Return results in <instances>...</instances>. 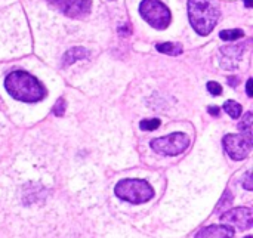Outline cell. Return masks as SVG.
Listing matches in <instances>:
<instances>
[{
    "label": "cell",
    "mask_w": 253,
    "mask_h": 238,
    "mask_svg": "<svg viewBox=\"0 0 253 238\" xmlns=\"http://www.w3.org/2000/svg\"><path fill=\"white\" fill-rule=\"evenodd\" d=\"M188 18L200 36H208L219 19V10L211 0H188Z\"/></svg>",
    "instance_id": "2"
},
{
    "label": "cell",
    "mask_w": 253,
    "mask_h": 238,
    "mask_svg": "<svg viewBox=\"0 0 253 238\" xmlns=\"http://www.w3.org/2000/svg\"><path fill=\"white\" fill-rule=\"evenodd\" d=\"M234 230L230 225H211L203 228L196 238H233Z\"/></svg>",
    "instance_id": "9"
},
{
    "label": "cell",
    "mask_w": 253,
    "mask_h": 238,
    "mask_svg": "<svg viewBox=\"0 0 253 238\" xmlns=\"http://www.w3.org/2000/svg\"><path fill=\"white\" fill-rule=\"evenodd\" d=\"M89 56V52L84 49V47H71L68 49L64 56H62V65L64 67H68L71 64H74L76 61H80L83 58H87Z\"/></svg>",
    "instance_id": "10"
},
{
    "label": "cell",
    "mask_w": 253,
    "mask_h": 238,
    "mask_svg": "<svg viewBox=\"0 0 253 238\" xmlns=\"http://www.w3.org/2000/svg\"><path fill=\"white\" fill-rule=\"evenodd\" d=\"M55 9L70 18H83L90 12V0H47Z\"/></svg>",
    "instance_id": "7"
},
{
    "label": "cell",
    "mask_w": 253,
    "mask_h": 238,
    "mask_svg": "<svg viewBox=\"0 0 253 238\" xmlns=\"http://www.w3.org/2000/svg\"><path fill=\"white\" fill-rule=\"evenodd\" d=\"M243 187L248 190V191H252L253 187H252V173L251 172H248L246 173V176H245V182H243Z\"/></svg>",
    "instance_id": "18"
},
{
    "label": "cell",
    "mask_w": 253,
    "mask_h": 238,
    "mask_svg": "<svg viewBox=\"0 0 253 238\" xmlns=\"http://www.w3.org/2000/svg\"><path fill=\"white\" fill-rule=\"evenodd\" d=\"M221 221L228 225H234L240 230H249L253 224L252 210L249 207L231 209L221 216Z\"/></svg>",
    "instance_id": "8"
},
{
    "label": "cell",
    "mask_w": 253,
    "mask_h": 238,
    "mask_svg": "<svg viewBox=\"0 0 253 238\" xmlns=\"http://www.w3.org/2000/svg\"><path fill=\"white\" fill-rule=\"evenodd\" d=\"M252 84H253V80L252 79H249L248 80V83H246V92H248V96H253V92H252Z\"/></svg>",
    "instance_id": "19"
},
{
    "label": "cell",
    "mask_w": 253,
    "mask_h": 238,
    "mask_svg": "<svg viewBox=\"0 0 253 238\" xmlns=\"http://www.w3.org/2000/svg\"><path fill=\"white\" fill-rule=\"evenodd\" d=\"M139 13L153 28L157 30L168 28L172 19L169 7L160 0H142L139 4Z\"/></svg>",
    "instance_id": "4"
},
{
    "label": "cell",
    "mask_w": 253,
    "mask_h": 238,
    "mask_svg": "<svg viewBox=\"0 0 253 238\" xmlns=\"http://www.w3.org/2000/svg\"><path fill=\"white\" fill-rule=\"evenodd\" d=\"M245 1H246V6H248V7L252 6V0H245Z\"/></svg>",
    "instance_id": "22"
},
{
    "label": "cell",
    "mask_w": 253,
    "mask_h": 238,
    "mask_svg": "<svg viewBox=\"0 0 253 238\" xmlns=\"http://www.w3.org/2000/svg\"><path fill=\"white\" fill-rule=\"evenodd\" d=\"M190 145V138L185 133L176 132L163 138L151 141V148L154 153L162 156H178L184 153Z\"/></svg>",
    "instance_id": "5"
},
{
    "label": "cell",
    "mask_w": 253,
    "mask_h": 238,
    "mask_svg": "<svg viewBox=\"0 0 253 238\" xmlns=\"http://www.w3.org/2000/svg\"><path fill=\"white\" fill-rule=\"evenodd\" d=\"M159 126H160V120H159V119H147V120H142V121L139 123V127H141L142 130H148V132L156 130Z\"/></svg>",
    "instance_id": "15"
},
{
    "label": "cell",
    "mask_w": 253,
    "mask_h": 238,
    "mask_svg": "<svg viewBox=\"0 0 253 238\" xmlns=\"http://www.w3.org/2000/svg\"><path fill=\"white\" fill-rule=\"evenodd\" d=\"M52 111H53V114H55L56 117H62L64 113H65V101H64L62 98H59V99L56 101V104L53 105Z\"/></svg>",
    "instance_id": "16"
},
{
    "label": "cell",
    "mask_w": 253,
    "mask_h": 238,
    "mask_svg": "<svg viewBox=\"0 0 253 238\" xmlns=\"http://www.w3.org/2000/svg\"><path fill=\"white\" fill-rule=\"evenodd\" d=\"M208 90H209V93H212L213 96H218V95L222 93V87H221V84L216 83V81H209V83H208Z\"/></svg>",
    "instance_id": "17"
},
{
    "label": "cell",
    "mask_w": 253,
    "mask_h": 238,
    "mask_svg": "<svg viewBox=\"0 0 253 238\" xmlns=\"http://www.w3.org/2000/svg\"><path fill=\"white\" fill-rule=\"evenodd\" d=\"M219 37L224 41H233V40H237V39H243L245 37V31L240 30V28H236V30H222L219 33Z\"/></svg>",
    "instance_id": "13"
},
{
    "label": "cell",
    "mask_w": 253,
    "mask_h": 238,
    "mask_svg": "<svg viewBox=\"0 0 253 238\" xmlns=\"http://www.w3.org/2000/svg\"><path fill=\"white\" fill-rule=\"evenodd\" d=\"M224 110H225V113H227L230 117H233V119H239V117L242 116V105L237 104L236 101H227V102L224 104Z\"/></svg>",
    "instance_id": "14"
},
{
    "label": "cell",
    "mask_w": 253,
    "mask_h": 238,
    "mask_svg": "<svg viewBox=\"0 0 253 238\" xmlns=\"http://www.w3.org/2000/svg\"><path fill=\"white\" fill-rule=\"evenodd\" d=\"M114 193L120 200H125L133 204L147 203L154 197L153 187L147 181H142V179H123L117 182Z\"/></svg>",
    "instance_id": "3"
},
{
    "label": "cell",
    "mask_w": 253,
    "mask_h": 238,
    "mask_svg": "<svg viewBox=\"0 0 253 238\" xmlns=\"http://www.w3.org/2000/svg\"><path fill=\"white\" fill-rule=\"evenodd\" d=\"M4 89L7 93L22 102H37L44 98V87L42 83L25 71L9 73L4 79Z\"/></svg>",
    "instance_id": "1"
},
{
    "label": "cell",
    "mask_w": 253,
    "mask_h": 238,
    "mask_svg": "<svg viewBox=\"0 0 253 238\" xmlns=\"http://www.w3.org/2000/svg\"><path fill=\"white\" fill-rule=\"evenodd\" d=\"M208 111H209V114H212V116H219V108L218 107H209L208 108Z\"/></svg>",
    "instance_id": "21"
},
{
    "label": "cell",
    "mask_w": 253,
    "mask_h": 238,
    "mask_svg": "<svg viewBox=\"0 0 253 238\" xmlns=\"http://www.w3.org/2000/svg\"><path fill=\"white\" fill-rule=\"evenodd\" d=\"M252 113H246V116L242 119L239 129L242 130V135L248 136L249 139H252Z\"/></svg>",
    "instance_id": "12"
},
{
    "label": "cell",
    "mask_w": 253,
    "mask_h": 238,
    "mask_svg": "<svg viewBox=\"0 0 253 238\" xmlns=\"http://www.w3.org/2000/svg\"><path fill=\"white\" fill-rule=\"evenodd\" d=\"M227 154L233 160H243L252 150V139L245 135H227L222 141Z\"/></svg>",
    "instance_id": "6"
},
{
    "label": "cell",
    "mask_w": 253,
    "mask_h": 238,
    "mask_svg": "<svg viewBox=\"0 0 253 238\" xmlns=\"http://www.w3.org/2000/svg\"><path fill=\"white\" fill-rule=\"evenodd\" d=\"M246 238H252V237H246Z\"/></svg>",
    "instance_id": "23"
},
{
    "label": "cell",
    "mask_w": 253,
    "mask_h": 238,
    "mask_svg": "<svg viewBox=\"0 0 253 238\" xmlns=\"http://www.w3.org/2000/svg\"><path fill=\"white\" fill-rule=\"evenodd\" d=\"M119 33H120V34H123V36H127V34L130 33V27H129V24H126V25H125V28H123V27H120Z\"/></svg>",
    "instance_id": "20"
},
{
    "label": "cell",
    "mask_w": 253,
    "mask_h": 238,
    "mask_svg": "<svg viewBox=\"0 0 253 238\" xmlns=\"http://www.w3.org/2000/svg\"><path fill=\"white\" fill-rule=\"evenodd\" d=\"M156 49L162 53L172 55V56L182 53V44H179V43H160L156 46Z\"/></svg>",
    "instance_id": "11"
}]
</instances>
